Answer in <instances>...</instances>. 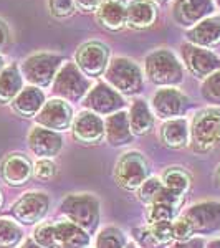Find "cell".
Returning a JSON list of instances; mask_svg holds the SVG:
<instances>
[{
  "instance_id": "cell-1",
  "label": "cell",
  "mask_w": 220,
  "mask_h": 248,
  "mask_svg": "<svg viewBox=\"0 0 220 248\" xmlns=\"http://www.w3.org/2000/svg\"><path fill=\"white\" fill-rule=\"evenodd\" d=\"M190 142L195 153H210L220 144V111L207 108L195 114L190 129Z\"/></svg>"
},
{
  "instance_id": "cell-2",
  "label": "cell",
  "mask_w": 220,
  "mask_h": 248,
  "mask_svg": "<svg viewBox=\"0 0 220 248\" xmlns=\"http://www.w3.org/2000/svg\"><path fill=\"white\" fill-rule=\"evenodd\" d=\"M146 75L156 85L173 86L182 81V65L169 50H156L146 58Z\"/></svg>"
},
{
  "instance_id": "cell-3",
  "label": "cell",
  "mask_w": 220,
  "mask_h": 248,
  "mask_svg": "<svg viewBox=\"0 0 220 248\" xmlns=\"http://www.w3.org/2000/svg\"><path fill=\"white\" fill-rule=\"evenodd\" d=\"M62 212L71 223L85 232H93L99 222L98 201L90 194H71L62 202Z\"/></svg>"
},
{
  "instance_id": "cell-4",
  "label": "cell",
  "mask_w": 220,
  "mask_h": 248,
  "mask_svg": "<svg viewBox=\"0 0 220 248\" xmlns=\"http://www.w3.org/2000/svg\"><path fill=\"white\" fill-rule=\"evenodd\" d=\"M116 182L126 190H136L149 177V167L144 155L138 151H131L119 157L116 162Z\"/></svg>"
},
{
  "instance_id": "cell-5",
  "label": "cell",
  "mask_w": 220,
  "mask_h": 248,
  "mask_svg": "<svg viewBox=\"0 0 220 248\" xmlns=\"http://www.w3.org/2000/svg\"><path fill=\"white\" fill-rule=\"evenodd\" d=\"M106 79L125 94H136L142 88L141 70L127 58H114L106 70Z\"/></svg>"
},
{
  "instance_id": "cell-6",
  "label": "cell",
  "mask_w": 220,
  "mask_h": 248,
  "mask_svg": "<svg viewBox=\"0 0 220 248\" xmlns=\"http://www.w3.org/2000/svg\"><path fill=\"white\" fill-rule=\"evenodd\" d=\"M63 58L58 55L37 53L27 58L22 65L23 77L29 83L37 88H45L57 77V71L62 65Z\"/></svg>"
},
{
  "instance_id": "cell-7",
  "label": "cell",
  "mask_w": 220,
  "mask_h": 248,
  "mask_svg": "<svg viewBox=\"0 0 220 248\" xmlns=\"http://www.w3.org/2000/svg\"><path fill=\"white\" fill-rule=\"evenodd\" d=\"M90 86L91 81L75 63H66L53 79L55 94L62 96L63 99H70V101H78L79 98H83Z\"/></svg>"
},
{
  "instance_id": "cell-8",
  "label": "cell",
  "mask_w": 220,
  "mask_h": 248,
  "mask_svg": "<svg viewBox=\"0 0 220 248\" xmlns=\"http://www.w3.org/2000/svg\"><path fill=\"white\" fill-rule=\"evenodd\" d=\"M182 57L190 73L197 78H207L220 70V58L202 46L186 43L182 45Z\"/></svg>"
},
{
  "instance_id": "cell-9",
  "label": "cell",
  "mask_w": 220,
  "mask_h": 248,
  "mask_svg": "<svg viewBox=\"0 0 220 248\" xmlns=\"http://www.w3.org/2000/svg\"><path fill=\"white\" fill-rule=\"evenodd\" d=\"M38 126L50 131H65L73 123V111L63 99H50L35 116Z\"/></svg>"
},
{
  "instance_id": "cell-10",
  "label": "cell",
  "mask_w": 220,
  "mask_h": 248,
  "mask_svg": "<svg viewBox=\"0 0 220 248\" xmlns=\"http://www.w3.org/2000/svg\"><path fill=\"white\" fill-rule=\"evenodd\" d=\"M184 217L190 222L194 233H214L220 229V202H202L192 205Z\"/></svg>"
},
{
  "instance_id": "cell-11",
  "label": "cell",
  "mask_w": 220,
  "mask_h": 248,
  "mask_svg": "<svg viewBox=\"0 0 220 248\" xmlns=\"http://www.w3.org/2000/svg\"><path fill=\"white\" fill-rule=\"evenodd\" d=\"M108 58H110V50L103 43L90 42L79 46L77 51V63L78 68L86 75V77H99L108 66Z\"/></svg>"
},
{
  "instance_id": "cell-12",
  "label": "cell",
  "mask_w": 220,
  "mask_h": 248,
  "mask_svg": "<svg viewBox=\"0 0 220 248\" xmlns=\"http://www.w3.org/2000/svg\"><path fill=\"white\" fill-rule=\"evenodd\" d=\"M48 212V197L43 192H29L15 202L12 214L18 222L33 225L40 222Z\"/></svg>"
},
{
  "instance_id": "cell-13",
  "label": "cell",
  "mask_w": 220,
  "mask_h": 248,
  "mask_svg": "<svg viewBox=\"0 0 220 248\" xmlns=\"http://www.w3.org/2000/svg\"><path fill=\"white\" fill-rule=\"evenodd\" d=\"M85 106L93 111L94 114L108 116L118 113V109L125 106V101H123L121 94H118V91H114L113 88H110L105 83H99L88 93Z\"/></svg>"
},
{
  "instance_id": "cell-14",
  "label": "cell",
  "mask_w": 220,
  "mask_h": 248,
  "mask_svg": "<svg viewBox=\"0 0 220 248\" xmlns=\"http://www.w3.org/2000/svg\"><path fill=\"white\" fill-rule=\"evenodd\" d=\"M214 9L215 7L212 0H175L173 14L179 25L192 27L209 18Z\"/></svg>"
},
{
  "instance_id": "cell-15",
  "label": "cell",
  "mask_w": 220,
  "mask_h": 248,
  "mask_svg": "<svg viewBox=\"0 0 220 248\" xmlns=\"http://www.w3.org/2000/svg\"><path fill=\"white\" fill-rule=\"evenodd\" d=\"M189 99L175 88H162L153 96V108L161 119H173L186 113Z\"/></svg>"
},
{
  "instance_id": "cell-16",
  "label": "cell",
  "mask_w": 220,
  "mask_h": 248,
  "mask_svg": "<svg viewBox=\"0 0 220 248\" xmlns=\"http://www.w3.org/2000/svg\"><path fill=\"white\" fill-rule=\"evenodd\" d=\"M73 136L83 144H98L105 136V123L93 111H83L73 121Z\"/></svg>"
},
{
  "instance_id": "cell-17",
  "label": "cell",
  "mask_w": 220,
  "mask_h": 248,
  "mask_svg": "<svg viewBox=\"0 0 220 248\" xmlns=\"http://www.w3.org/2000/svg\"><path fill=\"white\" fill-rule=\"evenodd\" d=\"M62 136L55 131L45 129L42 126H37L30 131L29 134V146L31 153L40 155V157H53L62 149Z\"/></svg>"
},
{
  "instance_id": "cell-18",
  "label": "cell",
  "mask_w": 220,
  "mask_h": 248,
  "mask_svg": "<svg viewBox=\"0 0 220 248\" xmlns=\"http://www.w3.org/2000/svg\"><path fill=\"white\" fill-rule=\"evenodd\" d=\"M31 164L25 155L12 154L2 162V177L9 186H23L31 175Z\"/></svg>"
},
{
  "instance_id": "cell-19",
  "label": "cell",
  "mask_w": 220,
  "mask_h": 248,
  "mask_svg": "<svg viewBox=\"0 0 220 248\" xmlns=\"http://www.w3.org/2000/svg\"><path fill=\"white\" fill-rule=\"evenodd\" d=\"M105 134L111 146H125L133 141V131L129 126V116L125 111L108 116L105 121Z\"/></svg>"
},
{
  "instance_id": "cell-20",
  "label": "cell",
  "mask_w": 220,
  "mask_h": 248,
  "mask_svg": "<svg viewBox=\"0 0 220 248\" xmlns=\"http://www.w3.org/2000/svg\"><path fill=\"white\" fill-rule=\"evenodd\" d=\"M96 14L101 25L108 30H121L126 25L127 5L123 0H103Z\"/></svg>"
},
{
  "instance_id": "cell-21",
  "label": "cell",
  "mask_w": 220,
  "mask_h": 248,
  "mask_svg": "<svg viewBox=\"0 0 220 248\" xmlns=\"http://www.w3.org/2000/svg\"><path fill=\"white\" fill-rule=\"evenodd\" d=\"M187 37L192 45L197 46H215L220 43V17H209L192 29Z\"/></svg>"
},
{
  "instance_id": "cell-22",
  "label": "cell",
  "mask_w": 220,
  "mask_h": 248,
  "mask_svg": "<svg viewBox=\"0 0 220 248\" xmlns=\"http://www.w3.org/2000/svg\"><path fill=\"white\" fill-rule=\"evenodd\" d=\"M57 247L60 248H86L90 243L88 232L71 222H60L55 225Z\"/></svg>"
},
{
  "instance_id": "cell-23",
  "label": "cell",
  "mask_w": 220,
  "mask_h": 248,
  "mask_svg": "<svg viewBox=\"0 0 220 248\" xmlns=\"http://www.w3.org/2000/svg\"><path fill=\"white\" fill-rule=\"evenodd\" d=\"M157 12H156L154 3L149 0H134L127 5V18L126 23L136 30L149 29L156 22Z\"/></svg>"
},
{
  "instance_id": "cell-24",
  "label": "cell",
  "mask_w": 220,
  "mask_h": 248,
  "mask_svg": "<svg viewBox=\"0 0 220 248\" xmlns=\"http://www.w3.org/2000/svg\"><path fill=\"white\" fill-rule=\"evenodd\" d=\"M45 105V94L37 86H27L20 91V94L14 99L15 113L23 118H33L38 114L42 106Z\"/></svg>"
},
{
  "instance_id": "cell-25",
  "label": "cell",
  "mask_w": 220,
  "mask_h": 248,
  "mask_svg": "<svg viewBox=\"0 0 220 248\" xmlns=\"http://www.w3.org/2000/svg\"><path fill=\"white\" fill-rule=\"evenodd\" d=\"M162 142L167 147H173V149H181V147L187 146L189 142V127H187L186 119H171L162 126L161 131Z\"/></svg>"
},
{
  "instance_id": "cell-26",
  "label": "cell",
  "mask_w": 220,
  "mask_h": 248,
  "mask_svg": "<svg viewBox=\"0 0 220 248\" xmlns=\"http://www.w3.org/2000/svg\"><path fill=\"white\" fill-rule=\"evenodd\" d=\"M23 81L22 75H20L17 66H9L0 73V105H7V103L14 101L20 94Z\"/></svg>"
},
{
  "instance_id": "cell-27",
  "label": "cell",
  "mask_w": 220,
  "mask_h": 248,
  "mask_svg": "<svg viewBox=\"0 0 220 248\" xmlns=\"http://www.w3.org/2000/svg\"><path fill=\"white\" fill-rule=\"evenodd\" d=\"M153 124H154L153 113H151L147 103H144L142 99L134 101L133 106H131V113H129V126H131L133 134L144 136V134L151 133Z\"/></svg>"
},
{
  "instance_id": "cell-28",
  "label": "cell",
  "mask_w": 220,
  "mask_h": 248,
  "mask_svg": "<svg viewBox=\"0 0 220 248\" xmlns=\"http://www.w3.org/2000/svg\"><path fill=\"white\" fill-rule=\"evenodd\" d=\"M162 184L167 190L174 192V194L182 197L190 187V175L184 169H181V167H171V169L164 172Z\"/></svg>"
},
{
  "instance_id": "cell-29",
  "label": "cell",
  "mask_w": 220,
  "mask_h": 248,
  "mask_svg": "<svg viewBox=\"0 0 220 248\" xmlns=\"http://www.w3.org/2000/svg\"><path fill=\"white\" fill-rule=\"evenodd\" d=\"M177 207L167 202H154L147 209V220L149 223H161V222H173Z\"/></svg>"
},
{
  "instance_id": "cell-30",
  "label": "cell",
  "mask_w": 220,
  "mask_h": 248,
  "mask_svg": "<svg viewBox=\"0 0 220 248\" xmlns=\"http://www.w3.org/2000/svg\"><path fill=\"white\" fill-rule=\"evenodd\" d=\"M22 240V230L14 222L0 218V248H14Z\"/></svg>"
},
{
  "instance_id": "cell-31",
  "label": "cell",
  "mask_w": 220,
  "mask_h": 248,
  "mask_svg": "<svg viewBox=\"0 0 220 248\" xmlns=\"http://www.w3.org/2000/svg\"><path fill=\"white\" fill-rule=\"evenodd\" d=\"M126 237L116 227H108L96 238V248H125Z\"/></svg>"
},
{
  "instance_id": "cell-32",
  "label": "cell",
  "mask_w": 220,
  "mask_h": 248,
  "mask_svg": "<svg viewBox=\"0 0 220 248\" xmlns=\"http://www.w3.org/2000/svg\"><path fill=\"white\" fill-rule=\"evenodd\" d=\"M164 189L162 181H159L157 177H147L142 182V186L139 187V199L144 203H153L156 202V199L159 197V194Z\"/></svg>"
},
{
  "instance_id": "cell-33",
  "label": "cell",
  "mask_w": 220,
  "mask_h": 248,
  "mask_svg": "<svg viewBox=\"0 0 220 248\" xmlns=\"http://www.w3.org/2000/svg\"><path fill=\"white\" fill-rule=\"evenodd\" d=\"M202 94L207 101L220 103V70L205 78L202 85Z\"/></svg>"
},
{
  "instance_id": "cell-34",
  "label": "cell",
  "mask_w": 220,
  "mask_h": 248,
  "mask_svg": "<svg viewBox=\"0 0 220 248\" xmlns=\"http://www.w3.org/2000/svg\"><path fill=\"white\" fill-rule=\"evenodd\" d=\"M33 240L43 248H55L57 247V237H55V225L43 223L33 233Z\"/></svg>"
},
{
  "instance_id": "cell-35",
  "label": "cell",
  "mask_w": 220,
  "mask_h": 248,
  "mask_svg": "<svg viewBox=\"0 0 220 248\" xmlns=\"http://www.w3.org/2000/svg\"><path fill=\"white\" fill-rule=\"evenodd\" d=\"M151 238L154 243H167L173 238V222H161V223H151L149 229Z\"/></svg>"
},
{
  "instance_id": "cell-36",
  "label": "cell",
  "mask_w": 220,
  "mask_h": 248,
  "mask_svg": "<svg viewBox=\"0 0 220 248\" xmlns=\"http://www.w3.org/2000/svg\"><path fill=\"white\" fill-rule=\"evenodd\" d=\"M194 235V229H192L190 222L186 217L177 218L173 222V238L179 240V242H187Z\"/></svg>"
},
{
  "instance_id": "cell-37",
  "label": "cell",
  "mask_w": 220,
  "mask_h": 248,
  "mask_svg": "<svg viewBox=\"0 0 220 248\" xmlns=\"http://www.w3.org/2000/svg\"><path fill=\"white\" fill-rule=\"evenodd\" d=\"M50 10L55 17H68L75 12V0H48Z\"/></svg>"
},
{
  "instance_id": "cell-38",
  "label": "cell",
  "mask_w": 220,
  "mask_h": 248,
  "mask_svg": "<svg viewBox=\"0 0 220 248\" xmlns=\"http://www.w3.org/2000/svg\"><path fill=\"white\" fill-rule=\"evenodd\" d=\"M33 172L42 181H50V179L57 174V166H55L50 159H40V161L35 164Z\"/></svg>"
},
{
  "instance_id": "cell-39",
  "label": "cell",
  "mask_w": 220,
  "mask_h": 248,
  "mask_svg": "<svg viewBox=\"0 0 220 248\" xmlns=\"http://www.w3.org/2000/svg\"><path fill=\"white\" fill-rule=\"evenodd\" d=\"M101 2L103 0H75V5L83 12H91V10H98Z\"/></svg>"
},
{
  "instance_id": "cell-40",
  "label": "cell",
  "mask_w": 220,
  "mask_h": 248,
  "mask_svg": "<svg viewBox=\"0 0 220 248\" xmlns=\"http://www.w3.org/2000/svg\"><path fill=\"white\" fill-rule=\"evenodd\" d=\"M174 248H204L202 240H187V242L175 243Z\"/></svg>"
},
{
  "instance_id": "cell-41",
  "label": "cell",
  "mask_w": 220,
  "mask_h": 248,
  "mask_svg": "<svg viewBox=\"0 0 220 248\" xmlns=\"http://www.w3.org/2000/svg\"><path fill=\"white\" fill-rule=\"evenodd\" d=\"M7 40H9V30H7L5 23L0 20V50L7 45Z\"/></svg>"
},
{
  "instance_id": "cell-42",
  "label": "cell",
  "mask_w": 220,
  "mask_h": 248,
  "mask_svg": "<svg viewBox=\"0 0 220 248\" xmlns=\"http://www.w3.org/2000/svg\"><path fill=\"white\" fill-rule=\"evenodd\" d=\"M22 248H43V247H40L35 240H27V242L22 245Z\"/></svg>"
},
{
  "instance_id": "cell-43",
  "label": "cell",
  "mask_w": 220,
  "mask_h": 248,
  "mask_svg": "<svg viewBox=\"0 0 220 248\" xmlns=\"http://www.w3.org/2000/svg\"><path fill=\"white\" fill-rule=\"evenodd\" d=\"M209 248H220V238L219 240H215V242H212Z\"/></svg>"
},
{
  "instance_id": "cell-44",
  "label": "cell",
  "mask_w": 220,
  "mask_h": 248,
  "mask_svg": "<svg viewBox=\"0 0 220 248\" xmlns=\"http://www.w3.org/2000/svg\"><path fill=\"white\" fill-rule=\"evenodd\" d=\"M3 70H5V62H3V58L0 57V73H2Z\"/></svg>"
},
{
  "instance_id": "cell-45",
  "label": "cell",
  "mask_w": 220,
  "mask_h": 248,
  "mask_svg": "<svg viewBox=\"0 0 220 248\" xmlns=\"http://www.w3.org/2000/svg\"><path fill=\"white\" fill-rule=\"evenodd\" d=\"M125 248H138V247H136V245H133V243H129V245H126Z\"/></svg>"
},
{
  "instance_id": "cell-46",
  "label": "cell",
  "mask_w": 220,
  "mask_h": 248,
  "mask_svg": "<svg viewBox=\"0 0 220 248\" xmlns=\"http://www.w3.org/2000/svg\"><path fill=\"white\" fill-rule=\"evenodd\" d=\"M2 202H3V197H2V192H0V207H2Z\"/></svg>"
},
{
  "instance_id": "cell-47",
  "label": "cell",
  "mask_w": 220,
  "mask_h": 248,
  "mask_svg": "<svg viewBox=\"0 0 220 248\" xmlns=\"http://www.w3.org/2000/svg\"><path fill=\"white\" fill-rule=\"evenodd\" d=\"M217 177H219V181H220V167H219V172H217Z\"/></svg>"
},
{
  "instance_id": "cell-48",
  "label": "cell",
  "mask_w": 220,
  "mask_h": 248,
  "mask_svg": "<svg viewBox=\"0 0 220 248\" xmlns=\"http://www.w3.org/2000/svg\"><path fill=\"white\" fill-rule=\"evenodd\" d=\"M157 2H164V0H157Z\"/></svg>"
},
{
  "instance_id": "cell-49",
  "label": "cell",
  "mask_w": 220,
  "mask_h": 248,
  "mask_svg": "<svg viewBox=\"0 0 220 248\" xmlns=\"http://www.w3.org/2000/svg\"><path fill=\"white\" fill-rule=\"evenodd\" d=\"M217 2H219V3H220V0H217Z\"/></svg>"
}]
</instances>
